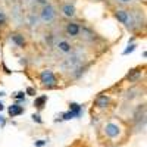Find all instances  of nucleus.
I'll use <instances>...</instances> for the list:
<instances>
[{
    "instance_id": "4468645a",
    "label": "nucleus",
    "mask_w": 147,
    "mask_h": 147,
    "mask_svg": "<svg viewBox=\"0 0 147 147\" xmlns=\"http://www.w3.org/2000/svg\"><path fill=\"white\" fill-rule=\"evenodd\" d=\"M88 66H90V65H85V66H78V68H77V71H78V72H74V78H75V80L81 78V75H84V74H85V69H88Z\"/></svg>"
},
{
    "instance_id": "f257e3e1",
    "label": "nucleus",
    "mask_w": 147,
    "mask_h": 147,
    "mask_svg": "<svg viewBox=\"0 0 147 147\" xmlns=\"http://www.w3.org/2000/svg\"><path fill=\"white\" fill-rule=\"evenodd\" d=\"M115 18L121 22V24H124L125 28L131 32L136 31L137 27H140V22L132 16V13H129V10H124V9H118L115 10Z\"/></svg>"
},
{
    "instance_id": "423d86ee",
    "label": "nucleus",
    "mask_w": 147,
    "mask_h": 147,
    "mask_svg": "<svg viewBox=\"0 0 147 147\" xmlns=\"http://www.w3.org/2000/svg\"><path fill=\"white\" fill-rule=\"evenodd\" d=\"M10 40H12V43L16 44V46L21 47V49H24V47L27 46L25 37H24V34H21V32H12V34H10Z\"/></svg>"
},
{
    "instance_id": "9d476101",
    "label": "nucleus",
    "mask_w": 147,
    "mask_h": 147,
    "mask_svg": "<svg viewBox=\"0 0 147 147\" xmlns=\"http://www.w3.org/2000/svg\"><path fill=\"white\" fill-rule=\"evenodd\" d=\"M62 13H63V16H66V18L75 16V6L71 5V3L63 5V6H62Z\"/></svg>"
},
{
    "instance_id": "0eeeda50",
    "label": "nucleus",
    "mask_w": 147,
    "mask_h": 147,
    "mask_svg": "<svg viewBox=\"0 0 147 147\" xmlns=\"http://www.w3.org/2000/svg\"><path fill=\"white\" fill-rule=\"evenodd\" d=\"M24 110H25V109H24L22 106H19V103H13V105H10V106L7 107V113H9L10 118H15V116L22 115Z\"/></svg>"
},
{
    "instance_id": "2eb2a0df",
    "label": "nucleus",
    "mask_w": 147,
    "mask_h": 147,
    "mask_svg": "<svg viewBox=\"0 0 147 147\" xmlns=\"http://www.w3.org/2000/svg\"><path fill=\"white\" fill-rule=\"evenodd\" d=\"M12 97L16 100V103L25 102V91H16L15 94H12Z\"/></svg>"
},
{
    "instance_id": "393cba45",
    "label": "nucleus",
    "mask_w": 147,
    "mask_h": 147,
    "mask_svg": "<svg viewBox=\"0 0 147 147\" xmlns=\"http://www.w3.org/2000/svg\"><path fill=\"white\" fill-rule=\"evenodd\" d=\"M3 109H5V105H3L2 102H0V112H2V110H3Z\"/></svg>"
},
{
    "instance_id": "dca6fc26",
    "label": "nucleus",
    "mask_w": 147,
    "mask_h": 147,
    "mask_svg": "<svg viewBox=\"0 0 147 147\" xmlns=\"http://www.w3.org/2000/svg\"><path fill=\"white\" fill-rule=\"evenodd\" d=\"M6 21H7V18H6V13L0 9V27H5L6 25Z\"/></svg>"
},
{
    "instance_id": "a211bd4d",
    "label": "nucleus",
    "mask_w": 147,
    "mask_h": 147,
    "mask_svg": "<svg viewBox=\"0 0 147 147\" xmlns=\"http://www.w3.org/2000/svg\"><path fill=\"white\" fill-rule=\"evenodd\" d=\"M31 118H32V121H34V122H37V124H43V119H41L40 113H32V115H31Z\"/></svg>"
},
{
    "instance_id": "aec40b11",
    "label": "nucleus",
    "mask_w": 147,
    "mask_h": 147,
    "mask_svg": "<svg viewBox=\"0 0 147 147\" xmlns=\"http://www.w3.org/2000/svg\"><path fill=\"white\" fill-rule=\"evenodd\" d=\"M46 144H47V140H37V141L34 143L35 147H43V146H46Z\"/></svg>"
},
{
    "instance_id": "b1692460",
    "label": "nucleus",
    "mask_w": 147,
    "mask_h": 147,
    "mask_svg": "<svg viewBox=\"0 0 147 147\" xmlns=\"http://www.w3.org/2000/svg\"><path fill=\"white\" fill-rule=\"evenodd\" d=\"M118 2H121V3H131L132 0H118Z\"/></svg>"
},
{
    "instance_id": "f8f14e48",
    "label": "nucleus",
    "mask_w": 147,
    "mask_h": 147,
    "mask_svg": "<svg viewBox=\"0 0 147 147\" xmlns=\"http://www.w3.org/2000/svg\"><path fill=\"white\" fill-rule=\"evenodd\" d=\"M140 78H141V71H138V69H131L127 74V80L129 82H137Z\"/></svg>"
},
{
    "instance_id": "5701e85b",
    "label": "nucleus",
    "mask_w": 147,
    "mask_h": 147,
    "mask_svg": "<svg viewBox=\"0 0 147 147\" xmlns=\"http://www.w3.org/2000/svg\"><path fill=\"white\" fill-rule=\"evenodd\" d=\"M2 66H3V69H5V72H6V74H10V72H12L10 69H7V66L5 65V62H2Z\"/></svg>"
},
{
    "instance_id": "4be33fe9",
    "label": "nucleus",
    "mask_w": 147,
    "mask_h": 147,
    "mask_svg": "<svg viewBox=\"0 0 147 147\" xmlns=\"http://www.w3.org/2000/svg\"><path fill=\"white\" fill-rule=\"evenodd\" d=\"M46 41H49V43L52 44V41H53V34H47V35H46Z\"/></svg>"
},
{
    "instance_id": "a878e982",
    "label": "nucleus",
    "mask_w": 147,
    "mask_h": 147,
    "mask_svg": "<svg viewBox=\"0 0 147 147\" xmlns=\"http://www.w3.org/2000/svg\"><path fill=\"white\" fill-rule=\"evenodd\" d=\"M3 96H6V93L5 91H0V97H3Z\"/></svg>"
},
{
    "instance_id": "412c9836",
    "label": "nucleus",
    "mask_w": 147,
    "mask_h": 147,
    "mask_svg": "<svg viewBox=\"0 0 147 147\" xmlns=\"http://www.w3.org/2000/svg\"><path fill=\"white\" fill-rule=\"evenodd\" d=\"M5 127H6V119L0 115V128H5Z\"/></svg>"
},
{
    "instance_id": "f3484780",
    "label": "nucleus",
    "mask_w": 147,
    "mask_h": 147,
    "mask_svg": "<svg viewBox=\"0 0 147 147\" xmlns=\"http://www.w3.org/2000/svg\"><path fill=\"white\" fill-rule=\"evenodd\" d=\"M136 47H137L136 44H132V43H131V44L128 46V49H125V50H124V52H122V55H124V56H127V55H129V53H132L134 50H136Z\"/></svg>"
},
{
    "instance_id": "20e7f679",
    "label": "nucleus",
    "mask_w": 147,
    "mask_h": 147,
    "mask_svg": "<svg viewBox=\"0 0 147 147\" xmlns=\"http://www.w3.org/2000/svg\"><path fill=\"white\" fill-rule=\"evenodd\" d=\"M103 132L109 138H118L119 134H121V128H119L118 124H115V122H107L103 127Z\"/></svg>"
},
{
    "instance_id": "6e6552de",
    "label": "nucleus",
    "mask_w": 147,
    "mask_h": 147,
    "mask_svg": "<svg viewBox=\"0 0 147 147\" xmlns=\"http://www.w3.org/2000/svg\"><path fill=\"white\" fill-rule=\"evenodd\" d=\"M72 49H74V46H72L69 41H66V40H62V41L57 43V50L62 52V53H65V55H69V53L72 52Z\"/></svg>"
},
{
    "instance_id": "1a4fd4ad",
    "label": "nucleus",
    "mask_w": 147,
    "mask_h": 147,
    "mask_svg": "<svg viewBox=\"0 0 147 147\" xmlns=\"http://www.w3.org/2000/svg\"><path fill=\"white\" fill-rule=\"evenodd\" d=\"M69 112H72L74 118H80L82 115V106L75 103V102H72V103H69Z\"/></svg>"
},
{
    "instance_id": "7ed1b4c3",
    "label": "nucleus",
    "mask_w": 147,
    "mask_h": 147,
    "mask_svg": "<svg viewBox=\"0 0 147 147\" xmlns=\"http://www.w3.org/2000/svg\"><path fill=\"white\" fill-rule=\"evenodd\" d=\"M55 18H56V9L49 3L43 5V7L40 10V19L43 22H52Z\"/></svg>"
},
{
    "instance_id": "9b49d317",
    "label": "nucleus",
    "mask_w": 147,
    "mask_h": 147,
    "mask_svg": "<svg viewBox=\"0 0 147 147\" xmlns=\"http://www.w3.org/2000/svg\"><path fill=\"white\" fill-rule=\"evenodd\" d=\"M110 103V99L107 96H105V94H100V96H97V99H96V102H94V105H96V107H106L107 105Z\"/></svg>"
},
{
    "instance_id": "f03ea898",
    "label": "nucleus",
    "mask_w": 147,
    "mask_h": 147,
    "mask_svg": "<svg viewBox=\"0 0 147 147\" xmlns=\"http://www.w3.org/2000/svg\"><path fill=\"white\" fill-rule=\"evenodd\" d=\"M40 81L43 82V87L47 90H52V88L57 87V80H56V75L53 74L52 69H43L40 72Z\"/></svg>"
},
{
    "instance_id": "ddd939ff",
    "label": "nucleus",
    "mask_w": 147,
    "mask_h": 147,
    "mask_svg": "<svg viewBox=\"0 0 147 147\" xmlns=\"http://www.w3.org/2000/svg\"><path fill=\"white\" fill-rule=\"evenodd\" d=\"M47 100H49V97H47L46 94H43V96H38V97H35V100H34V106H35L37 109H38V110H41V109L46 106Z\"/></svg>"
},
{
    "instance_id": "39448f33",
    "label": "nucleus",
    "mask_w": 147,
    "mask_h": 147,
    "mask_svg": "<svg viewBox=\"0 0 147 147\" xmlns=\"http://www.w3.org/2000/svg\"><path fill=\"white\" fill-rule=\"evenodd\" d=\"M80 31H81V27H80L78 22H68L66 27H65V32L69 37H78Z\"/></svg>"
},
{
    "instance_id": "6ab92c4d",
    "label": "nucleus",
    "mask_w": 147,
    "mask_h": 147,
    "mask_svg": "<svg viewBox=\"0 0 147 147\" xmlns=\"http://www.w3.org/2000/svg\"><path fill=\"white\" fill-rule=\"evenodd\" d=\"M25 94H27V96H35V94H37V90H35L34 87H27Z\"/></svg>"
}]
</instances>
